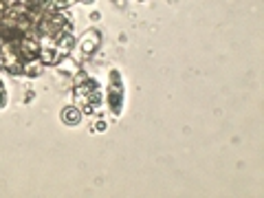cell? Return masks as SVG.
<instances>
[{
    "label": "cell",
    "mask_w": 264,
    "mask_h": 198,
    "mask_svg": "<svg viewBox=\"0 0 264 198\" xmlns=\"http://www.w3.org/2000/svg\"><path fill=\"white\" fill-rule=\"evenodd\" d=\"M5 11H7V5H5V0H0V20L5 18Z\"/></svg>",
    "instance_id": "obj_10"
},
{
    "label": "cell",
    "mask_w": 264,
    "mask_h": 198,
    "mask_svg": "<svg viewBox=\"0 0 264 198\" xmlns=\"http://www.w3.org/2000/svg\"><path fill=\"white\" fill-rule=\"evenodd\" d=\"M7 104V92H5V84L0 82V108Z\"/></svg>",
    "instance_id": "obj_9"
},
{
    "label": "cell",
    "mask_w": 264,
    "mask_h": 198,
    "mask_svg": "<svg viewBox=\"0 0 264 198\" xmlns=\"http://www.w3.org/2000/svg\"><path fill=\"white\" fill-rule=\"evenodd\" d=\"M102 104V95H99V86L92 79L82 77L75 88V106H82V110L88 115V112H95Z\"/></svg>",
    "instance_id": "obj_1"
},
{
    "label": "cell",
    "mask_w": 264,
    "mask_h": 198,
    "mask_svg": "<svg viewBox=\"0 0 264 198\" xmlns=\"http://www.w3.org/2000/svg\"><path fill=\"white\" fill-rule=\"evenodd\" d=\"M0 69L9 73L24 71L22 57H20V51H18V40H5V44L0 46Z\"/></svg>",
    "instance_id": "obj_2"
},
{
    "label": "cell",
    "mask_w": 264,
    "mask_h": 198,
    "mask_svg": "<svg viewBox=\"0 0 264 198\" xmlns=\"http://www.w3.org/2000/svg\"><path fill=\"white\" fill-rule=\"evenodd\" d=\"M108 104L112 106V112L119 115L121 104H123V86L119 84V73H112V86L108 90Z\"/></svg>",
    "instance_id": "obj_4"
},
{
    "label": "cell",
    "mask_w": 264,
    "mask_h": 198,
    "mask_svg": "<svg viewBox=\"0 0 264 198\" xmlns=\"http://www.w3.org/2000/svg\"><path fill=\"white\" fill-rule=\"evenodd\" d=\"M79 119H82V112H79L77 106H66V108L62 110V121L66 125H77Z\"/></svg>",
    "instance_id": "obj_6"
},
{
    "label": "cell",
    "mask_w": 264,
    "mask_h": 198,
    "mask_svg": "<svg viewBox=\"0 0 264 198\" xmlns=\"http://www.w3.org/2000/svg\"><path fill=\"white\" fill-rule=\"evenodd\" d=\"M73 44H75V38H73L69 31H64L59 38H55V46H57V51L62 53V55H66V51L73 49Z\"/></svg>",
    "instance_id": "obj_7"
},
{
    "label": "cell",
    "mask_w": 264,
    "mask_h": 198,
    "mask_svg": "<svg viewBox=\"0 0 264 198\" xmlns=\"http://www.w3.org/2000/svg\"><path fill=\"white\" fill-rule=\"evenodd\" d=\"M99 44H102V36H99V31H86L84 38H82V51L86 53V55H92Z\"/></svg>",
    "instance_id": "obj_5"
},
{
    "label": "cell",
    "mask_w": 264,
    "mask_h": 198,
    "mask_svg": "<svg viewBox=\"0 0 264 198\" xmlns=\"http://www.w3.org/2000/svg\"><path fill=\"white\" fill-rule=\"evenodd\" d=\"M24 71L29 77H38L40 73H42V62H40V59H29V62L24 64Z\"/></svg>",
    "instance_id": "obj_8"
},
{
    "label": "cell",
    "mask_w": 264,
    "mask_h": 198,
    "mask_svg": "<svg viewBox=\"0 0 264 198\" xmlns=\"http://www.w3.org/2000/svg\"><path fill=\"white\" fill-rule=\"evenodd\" d=\"M18 51H20V57L22 59H36V55L40 53V42L36 36H22L18 40Z\"/></svg>",
    "instance_id": "obj_3"
}]
</instances>
